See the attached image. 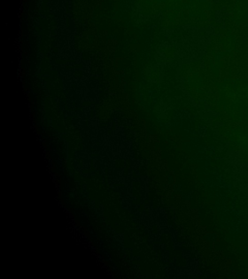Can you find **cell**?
<instances>
[{
  "label": "cell",
  "instance_id": "cell-3",
  "mask_svg": "<svg viewBox=\"0 0 248 279\" xmlns=\"http://www.w3.org/2000/svg\"><path fill=\"white\" fill-rule=\"evenodd\" d=\"M129 50L133 53H138L141 50V44L140 43H134L129 45Z\"/></svg>",
  "mask_w": 248,
  "mask_h": 279
},
{
  "label": "cell",
  "instance_id": "cell-2",
  "mask_svg": "<svg viewBox=\"0 0 248 279\" xmlns=\"http://www.w3.org/2000/svg\"><path fill=\"white\" fill-rule=\"evenodd\" d=\"M86 30L88 31L89 35H93V36H96L97 33L99 32V30L97 29V27H96L95 24L92 23V22H89L88 24L86 25Z\"/></svg>",
  "mask_w": 248,
  "mask_h": 279
},
{
  "label": "cell",
  "instance_id": "cell-5",
  "mask_svg": "<svg viewBox=\"0 0 248 279\" xmlns=\"http://www.w3.org/2000/svg\"><path fill=\"white\" fill-rule=\"evenodd\" d=\"M158 7H159V12H163V11L166 9V3L160 2V3L158 4Z\"/></svg>",
  "mask_w": 248,
  "mask_h": 279
},
{
  "label": "cell",
  "instance_id": "cell-1",
  "mask_svg": "<svg viewBox=\"0 0 248 279\" xmlns=\"http://www.w3.org/2000/svg\"><path fill=\"white\" fill-rule=\"evenodd\" d=\"M117 39L112 38V39H109V40L107 41V50H106V51L110 54V56H112V57H113V56L115 55L116 50H117Z\"/></svg>",
  "mask_w": 248,
  "mask_h": 279
},
{
  "label": "cell",
  "instance_id": "cell-4",
  "mask_svg": "<svg viewBox=\"0 0 248 279\" xmlns=\"http://www.w3.org/2000/svg\"><path fill=\"white\" fill-rule=\"evenodd\" d=\"M98 35H99V38H100L102 41L107 42V39H108V32H107V30H99Z\"/></svg>",
  "mask_w": 248,
  "mask_h": 279
}]
</instances>
